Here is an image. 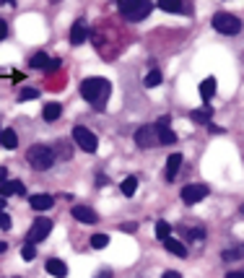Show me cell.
Returning <instances> with one entry per match:
<instances>
[{
  "mask_svg": "<svg viewBox=\"0 0 244 278\" xmlns=\"http://www.w3.org/2000/svg\"><path fill=\"white\" fill-rule=\"evenodd\" d=\"M109 94H112V83L106 78H86L81 83V97L94 107V110H104Z\"/></svg>",
  "mask_w": 244,
  "mask_h": 278,
  "instance_id": "cell-1",
  "label": "cell"
},
{
  "mask_svg": "<svg viewBox=\"0 0 244 278\" xmlns=\"http://www.w3.org/2000/svg\"><path fill=\"white\" fill-rule=\"evenodd\" d=\"M117 8L119 13L125 16L128 21H143L151 16V11H154V6L148 3V0H117Z\"/></svg>",
  "mask_w": 244,
  "mask_h": 278,
  "instance_id": "cell-2",
  "label": "cell"
},
{
  "mask_svg": "<svg viewBox=\"0 0 244 278\" xmlns=\"http://www.w3.org/2000/svg\"><path fill=\"white\" fill-rule=\"evenodd\" d=\"M26 161H29V166H32V169H37V172H47V169L57 159H55V151L52 148L37 143V146H32V148L26 151Z\"/></svg>",
  "mask_w": 244,
  "mask_h": 278,
  "instance_id": "cell-3",
  "label": "cell"
},
{
  "mask_svg": "<svg viewBox=\"0 0 244 278\" xmlns=\"http://www.w3.org/2000/svg\"><path fill=\"white\" fill-rule=\"evenodd\" d=\"M213 29L216 32H221V34H228V37H234V34H239L241 32V19L239 16H234V13H216L213 16Z\"/></svg>",
  "mask_w": 244,
  "mask_h": 278,
  "instance_id": "cell-4",
  "label": "cell"
},
{
  "mask_svg": "<svg viewBox=\"0 0 244 278\" xmlns=\"http://www.w3.org/2000/svg\"><path fill=\"white\" fill-rule=\"evenodd\" d=\"M73 141H75V146H78L81 151H86V153H94V151L99 148L96 135L91 133L88 128H83V125H75V128H73Z\"/></svg>",
  "mask_w": 244,
  "mask_h": 278,
  "instance_id": "cell-5",
  "label": "cell"
},
{
  "mask_svg": "<svg viewBox=\"0 0 244 278\" xmlns=\"http://www.w3.org/2000/svg\"><path fill=\"white\" fill-rule=\"evenodd\" d=\"M135 146H138V148L159 146V128H156V122H154V125H143V128L135 130Z\"/></svg>",
  "mask_w": 244,
  "mask_h": 278,
  "instance_id": "cell-6",
  "label": "cell"
},
{
  "mask_svg": "<svg viewBox=\"0 0 244 278\" xmlns=\"http://www.w3.org/2000/svg\"><path fill=\"white\" fill-rule=\"evenodd\" d=\"M50 231H52V221H50V219H37V221L32 224V229L26 231V242H29V244H37V242H42V239H47Z\"/></svg>",
  "mask_w": 244,
  "mask_h": 278,
  "instance_id": "cell-7",
  "label": "cell"
},
{
  "mask_svg": "<svg viewBox=\"0 0 244 278\" xmlns=\"http://www.w3.org/2000/svg\"><path fill=\"white\" fill-rule=\"evenodd\" d=\"M208 193H210L208 184H185V188H182V200H185L187 206H195V203H200Z\"/></svg>",
  "mask_w": 244,
  "mask_h": 278,
  "instance_id": "cell-8",
  "label": "cell"
},
{
  "mask_svg": "<svg viewBox=\"0 0 244 278\" xmlns=\"http://www.w3.org/2000/svg\"><path fill=\"white\" fill-rule=\"evenodd\" d=\"M70 213H73V219H78L81 224H96V221H99L96 211L91 208V206H83V203H75V206L70 208Z\"/></svg>",
  "mask_w": 244,
  "mask_h": 278,
  "instance_id": "cell-9",
  "label": "cell"
},
{
  "mask_svg": "<svg viewBox=\"0 0 244 278\" xmlns=\"http://www.w3.org/2000/svg\"><path fill=\"white\" fill-rule=\"evenodd\" d=\"M29 206H32L34 211H50L55 206V198L47 195V193H39V195H32L29 198Z\"/></svg>",
  "mask_w": 244,
  "mask_h": 278,
  "instance_id": "cell-10",
  "label": "cell"
},
{
  "mask_svg": "<svg viewBox=\"0 0 244 278\" xmlns=\"http://www.w3.org/2000/svg\"><path fill=\"white\" fill-rule=\"evenodd\" d=\"M88 39V32H86V24L83 21H75L73 29H70V44L73 47H81V44Z\"/></svg>",
  "mask_w": 244,
  "mask_h": 278,
  "instance_id": "cell-11",
  "label": "cell"
},
{
  "mask_svg": "<svg viewBox=\"0 0 244 278\" xmlns=\"http://www.w3.org/2000/svg\"><path fill=\"white\" fill-rule=\"evenodd\" d=\"M182 153H172L169 159H166V182H174L177 179V172H179V166H182Z\"/></svg>",
  "mask_w": 244,
  "mask_h": 278,
  "instance_id": "cell-12",
  "label": "cell"
},
{
  "mask_svg": "<svg viewBox=\"0 0 244 278\" xmlns=\"http://www.w3.org/2000/svg\"><path fill=\"white\" fill-rule=\"evenodd\" d=\"M0 195H3V198H8V195H26V188H24V182H19V179H6L3 188H0Z\"/></svg>",
  "mask_w": 244,
  "mask_h": 278,
  "instance_id": "cell-13",
  "label": "cell"
},
{
  "mask_svg": "<svg viewBox=\"0 0 244 278\" xmlns=\"http://www.w3.org/2000/svg\"><path fill=\"white\" fill-rule=\"evenodd\" d=\"M44 268H47V273L55 275V278H65V275H68V265H65L63 260H57V257H50Z\"/></svg>",
  "mask_w": 244,
  "mask_h": 278,
  "instance_id": "cell-14",
  "label": "cell"
},
{
  "mask_svg": "<svg viewBox=\"0 0 244 278\" xmlns=\"http://www.w3.org/2000/svg\"><path fill=\"white\" fill-rule=\"evenodd\" d=\"M60 115H63V107H60L57 102L44 104V110H42V120H44V122H57Z\"/></svg>",
  "mask_w": 244,
  "mask_h": 278,
  "instance_id": "cell-15",
  "label": "cell"
},
{
  "mask_svg": "<svg viewBox=\"0 0 244 278\" xmlns=\"http://www.w3.org/2000/svg\"><path fill=\"white\" fill-rule=\"evenodd\" d=\"M164 244H166V250H169L172 255H177V257H187V247L182 244L179 239H174V237H166V239H164Z\"/></svg>",
  "mask_w": 244,
  "mask_h": 278,
  "instance_id": "cell-16",
  "label": "cell"
},
{
  "mask_svg": "<svg viewBox=\"0 0 244 278\" xmlns=\"http://www.w3.org/2000/svg\"><path fill=\"white\" fill-rule=\"evenodd\" d=\"M213 94H216V78H203V83H200V97H203V102H210Z\"/></svg>",
  "mask_w": 244,
  "mask_h": 278,
  "instance_id": "cell-17",
  "label": "cell"
},
{
  "mask_svg": "<svg viewBox=\"0 0 244 278\" xmlns=\"http://www.w3.org/2000/svg\"><path fill=\"white\" fill-rule=\"evenodd\" d=\"M241 257H244V244H236V247H231V250H223L221 252L223 262H234V260H241Z\"/></svg>",
  "mask_w": 244,
  "mask_h": 278,
  "instance_id": "cell-18",
  "label": "cell"
},
{
  "mask_svg": "<svg viewBox=\"0 0 244 278\" xmlns=\"http://www.w3.org/2000/svg\"><path fill=\"white\" fill-rule=\"evenodd\" d=\"M119 190H122V195H125V198H133L135 190H138V177H125V179H122V184H119Z\"/></svg>",
  "mask_w": 244,
  "mask_h": 278,
  "instance_id": "cell-19",
  "label": "cell"
},
{
  "mask_svg": "<svg viewBox=\"0 0 244 278\" xmlns=\"http://www.w3.org/2000/svg\"><path fill=\"white\" fill-rule=\"evenodd\" d=\"M190 117H192V122H197V125H210L213 112H210V107H205V110H195V112H190Z\"/></svg>",
  "mask_w": 244,
  "mask_h": 278,
  "instance_id": "cell-20",
  "label": "cell"
},
{
  "mask_svg": "<svg viewBox=\"0 0 244 278\" xmlns=\"http://www.w3.org/2000/svg\"><path fill=\"white\" fill-rule=\"evenodd\" d=\"M16 146H19V135H16V130H13V128H6V130H3V148L13 151Z\"/></svg>",
  "mask_w": 244,
  "mask_h": 278,
  "instance_id": "cell-21",
  "label": "cell"
},
{
  "mask_svg": "<svg viewBox=\"0 0 244 278\" xmlns=\"http://www.w3.org/2000/svg\"><path fill=\"white\" fill-rule=\"evenodd\" d=\"M156 128H159V125H156ZM159 143H164V146L177 143V133H174L172 128H159Z\"/></svg>",
  "mask_w": 244,
  "mask_h": 278,
  "instance_id": "cell-22",
  "label": "cell"
},
{
  "mask_svg": "<svg viewBox=\"0 0 244 278\" xmlns=\"http://www.w3.org/2000/svg\"><path fill=\"white\" fill-rule=\"evenodd\" d=\"M47 63H50V55H47V52H37V55H32V60H29V65L39 68V70L47 68Z\"/></svg>",
  "mask_w": 244,
  "mask_h": 278,
  "instance_id": "cell-23",
  "label": "cell"
},
{
  "mask_svg": "<svg viewBox=\"0 0 244 278\" xmlns=\"http://www.w3.org/2000/svg\"><path fill=\"white\" fill-rule=\"evenodd\" d=\"M159 8L161 11H169V13H182V0H159Z\"/></svg>",
  "mask_w": 244,
  "mask_h": 278,
  "instance_id": "cell-24",
  "label": "cell"
},
{
  "mask_svg": "<svg viewBox=\"0 0 244 278\" xmlns=\"http://www.w3.org/2000/svg\"><path fill=\"white\" fill-rule=\"evenodd\" d=\"M161 81H164V75H161V70H159V68H154V70H151V73L146 75V86H148V88H156Z\"/></svg>",
  "mask_w": 244,
  "mask_h": 278,
  "instance_id": "cell-25",
  "label": "cell"
},
{
  "mask_svg": "<svg viewBox=\"0 0 244 278\" xmlns=\"http://www.w3.org/2000/svg\"><path fill=\"white\" fill-rule=\"evenodd\" d=\"M156 237H159V239L172 237V224H166V221H156Z\"/></svg>",
  "mask_w": 244,
  "mask_h": 278,
  "instance_id": "cell-26",
  "label": "cell"
},
{
  "mask_svg": "<svg viewBox=\"0 0 244 278\" xmlns=\"http://www.w3.org/2000/svg\"><path fill=\"white\" fill-rule=\"evenodd\" d=\"M32 99H39V91H37V88H32V86L21 88V94H19V102H32Z\"/></svg>",
  "mask_w": 244,
  "mask_h": 278,
  "instance_id": "cell-27",
  "label": "cell"
},
{
  "mask_svg": "<svg viewBox=\"0 0 244 278\" xmlns=\"http://www.w3.org/2000/svg\"><path fill=\"white\" fill-rule=\"evenodd\" d=\"M106 244H109V237L106 234H94L91 237V247H94V250H104Z\"/></svg>",
  "mask_w": 244,
  "mask_h": 278,
  "instance_id": "cell-28",
  "label": "cell"
},
{
  "mask_svg": "<svg viewBox=\"0 0 244 278\" xmlns=\"http://www.w3.org/2000/svg\"><path fill=\"white\" fill-rule=\"evenodd\" d=\"M21 257H24L26 262L34 260V257H37V244H29V242H26V244L21 247Z\"/></svg>",
  "mask_w": 244,
  "mask_h": 278,
  "instance_id": "cell-29",
  "label": "cell"
},
{
  "mask_svg": "<svg viewBox=\"0 0 244 278\" xmlns=\"http://www.w3.org/2000/svg\"><path fill=\"white\" fill-rule=\"evenodd\" d=\"M190 239H205V229H203V226L190 229Z\"/></svg>",
  "mask_w": 244,
  "mask_h": 278,
  "instance_id": "cell-30",
  "label": "cell"
},
{
  "mask_svg": "<svg viewBox=\"0 0 244 278\" xmlns=\"http://www.w3.org/2000/svg\"><path fill=\"white\" fill-rule=\"evenodd\" d=\"M0 229H6V231L11 229V216L6 211H0Z\"/></svg>",
  "mask_w": 244,
  "mask_h": 278,
  "instance_id": "cell-31",
  "label": "cell"
},
{
  "mask_svg": "<svg viewBox=\"0 0 244 278\" xmlns=\"http://www.w3.org/2000/svg\"><path fill=\"white\" fill-rule=\"evenodd\" d=\"M60 68V57H50V63H47V68H44V70H47V73H55Z\"/></svg>",
  "mask_w": 244,
  "mask_h": 278,
  "instance_id": "cell-32",
  "label": "cell"
},
{
  "mask_svg": "<svg viewBox=\"0 0 244 278\" xmlns=\"http://www.w3.org/2000/svg\"><path fill=\"white\" fill-rule=\"evenodd\" d=\"M6 37H8V26H6V21H3V19H0V42H3Z\"/></svg>",
  "mask_w": 244,
  "mask_h": 278,
  "instance_id": "cell-33",
  "label": "cell"
},
{
  "mask_svg": "<svg viewBox=\"0 0 244 278\" xmlns=\"http://www.w3.org/2000/svg\"><path fill=\"white\" fill-rule=\"evenodd\" d=\"M226 278H244V270H228Z\"/></svg>",
  "mask_w": 244,
  "mask_h": 278,
  "instance_id": "cell-34",
  "label": "cell"
},
{
  "mask_svg": "<svg viewBox=\"0 0 244 278\" xmlns=\"http://www.w3.org/2000/svg\"><path fill=\"white\" fill-rule=\"evenodd\" d=\"M96 184H99V188H106V184H109V179H106L104 174H99V177H96Z\"/></svg>",
  "mask_w": 244,
  "mask_h": 278,
  "instance_id": "cell-35",
  "label": "cell"
},
{
  "mask_svg": "<svg viewBox=\"0 0 244 278\" xmlns=\"http://www.w3.org/2000/svg\"><path fill=\"white\" fill-rule=\"evenodd\" d=\"M161 278H182V273H177V270H166Z\"/></svg>",
  "mask_w": 244,
  "mask_h": 278,
  "instance_id": "cell-36",
  "label": "cell"
},
{
  "mask_svg": "<svg viewBox=\"0 0 244 278\" xmlns=\"http://www.w3.org/2000/svg\"><path fill=\"white\" fill-rule=\"evenodd\" d=\"M6 179H8V172H6V166H0V188H3Z\"/></svg>",
  "mask_w": 244,
  "mask_h": 278,
  "instance_id": "cell-37",
  "label": "cell"
},
{
  "mask_svg": "<svg viewBox=\"0 0 244 278\" xmlns=\"http://www.w3.org/2000/svg\"><path fill=\"white\" fill-rule=\"evenodd\" d=\"M96 278H112V270H109V268H104L101 273H96Z\"/></svg>",
  "mask_w": 244,
  "mask_h": 278,
  "instance_id": "cell-38",
  "label": "cell"
},
{
  "mask_svg": "<svg viewBox=\"0 0 244 278\" xmlns=\"http://www.w3.org/2000/svg\"><path fill=\"white\" fill-rule=\"evenodd\" d=\"M122 229H125V231H135V224H133V221H128V224H122Z\"/></svg>",
  "mask_w": 244,
  "mask_h": 278,
  "instance_id": "cell-39",
  "label": "cell"
},
{
  "mask_svg": "<svg viewBox=\"0 0 244 278\" xmlns=\"http://www.w3.org/2000/svg\"><path fill=\"white\" fill-rule=\"evenodd\" d=\"M3 6H16V0H0Z\"/></svg>",
  "mask_w": 244,
  "mask_h": 278,
  "instance_id": "cell-40",
  "label": "cell"
},
{
  "mask_svg": "<svg viewBox=\"0 0 244 278\" xmlns=\"http://www.w3.org/2000/svg\"><path fill=\"white\" fill-rule=\"evenodd\" d=\"M6 250H8V244H6V242H0V252H6Z\"/></svg>",
  "mask_w": 244,
  "mask_h": 278,
  "instance_id": "cell-41",
  "label": "cell"
},
{
  "mask_svg": "<svg viewBox=\"0 0 244 278\" xmlns=\"http://www.w3.org/2000/svg\"><path fill=\"white\" fill-rule=\"evenodd\" d=\"M0 146H3V128H0Z\"/></svg>",
  "mask_w": 244,
  "mask_h": 278,
  "instance_id": "cell-42",
  "label": "cell"
},
{
  "mask_svg": "<svg viewBox=\"0 0 244 278\" xmlns=\"http://www.w3.org/2000/svg\"><path fill=\"white\" fill-rule=\"evenodd\" d=\"M241 213H244V206H241Z\"/></svg>",
  "mask_w": 244,
  "mask_h": 278,
  "instance_id": "cell-43",
  "label": "cell"
}]
</instances>
